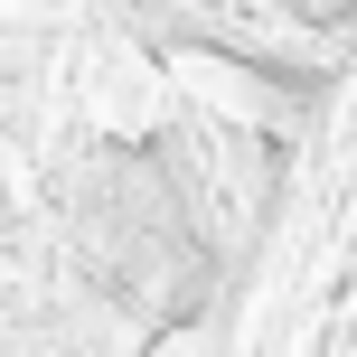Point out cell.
Here are the masks:
<instances>
[{
	"label": "cell",
	"mask_w": 357,
	"mask_h": 357,
	"mask_svg": "<svg viewBox=\"0 0 357 357\" xmlns=\"http://www.w3.org/2000/svg\"><path fill=\"white\" fill-rule=\"evenodd\" d=\"M291 10H301L310 29H348V19H357V0H291Z\"/></svg>",
	"instance_id": "6da1fadb"
}]
</instances>
